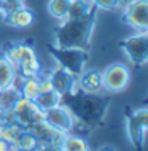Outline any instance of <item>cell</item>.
Masks as SVG:
<instances>
[{
  "label": "cell",
  "mask_w": 148,
  "mask_h": 151,
  "mask_svg": "<svg viewBox=\"0 0 148 151\" xmlns=\"http://www.w3.org/2000/svg\"><path fill=\"white\" fill-rule=\"evenodd\" d=\"M51 91H54V89H53V84H51V80L49 78H40V94L51 92Z\"/></svg>",
  "instance_id": "obj_25"
},
{
  "label": "cell",
  "mask_w": 148,
  "mask_h": 151,
  "mask_svg": "<svg viewBox=\"0 0 148 151\" xmlns=\"http://www.w3.org/2000/svg\"><path fill=\"white\" fill-rule=\"evenodd\" d=\"M99 151H116V150H115L113 146H110V145H105V146H102Z\"/></svg>",
  "instance_id": "obj_30"
},
{
  "label": "cell",
  "mask_w": 148,
  "mask_h": 151,
  "mask_svg": "<svg viewBox=\"0 0 148 151\" xmlns=\"http://www.w3.org/2000/svg\"><path fill=\"white\" fill-rule=\"evenodd\" d=\"M61 104L72 111L75 122L91 129L104 121L110 107V99L100 92H83L77 86L67 96L61 97Z\"/></svg>",
  "instance_id": "obj_1"
},
{
  "label": "cell",
  "mask_w": 148,
  "mask_h": 151,
  "mask_svg": "<svg viewBox=\"0 0 148 151\" xmlns=\"http://www.w3.org/2000/svg\"><path fill=\"white\" fill-rule=\"evenodd\" d=\"M147 129H148V110L147 108H139L127 116L126 132H127L131 143L137 150L143 148Z\"/></svg>",
  "instance_id": "obj_6"
},
{
  "label": "cell",
  "mask_w": 148,
  "mask_h": 151,
  "mask_svg": "<svg viewBox=\"0 0 148 151\" xmlns=\"http://www.w3.org/2000/svg\"><path fill=\"white\" fill-rule=\"evenodd\" d=\"M0 151H16L13 143H8L5 140H0Z\"/></svg>",
  "instance_id": "obj_27"
},
{
  "label": "cell",
  "mask_w": 148,
  "mask_h": 151,
  "mask_svg": "<svg viewBox=\"0 0 148 151\" xmlns=\"http://www.w3.org/2000/svg\"><path fill=\"white\" fill-rule=\"evenodd\" d=\"M61 148H62L64 151H88L89 143H88L86 138L69 132V134H65L62 143H61Z\"/></svg>",
  "instance_id": "obj_16"
},
{
  "label": "cell",
  "mask_w": 148,
  "mask_h": 151,
  "mask_svg": "<svg viewBox=\"0 0 148 151\" xmlns=\"http://www.w3.org/2000/svg\"><path fill=\"white\" fill-rule=\"evenodd\" d=\"M131 81V70L124 64H112L102 72V88L108 94L124 91Z\"/></svg>",
  "instance_id": "obj_4"
},
{
  "label": "cell",
  "mask_w": 148,
  "mask_h": 151,
  "mask_svg": "<svg viewBox=\"0 0 148 151\" xmlns=\"http://www.w3.org/2000/svg\"><path fill=\"white\" fill-rule=\"evenodd\" d=\"M49 80H51L54 92H57L61 97L67 96L69 92H72L73 89L77 88V76H73L72 73H69L67 70H64V68H61V67L51 70Z\"/></svg>",
  "instance_id": "obj_11"
},
{
  "label": "cell",
  "mask_w": 148,
  "mask_h": 151,
  "mask_svg": "<svg viewBox=\"0 0 148 151\" xmlns=\"http://www.w3.org/2000/svg\"><path fill=\"white\" fill-rule=\"evenodd\" d=\"M8 127L11 129V132H13L14 135H19V134H22V132H24V130H27L22 124H19L18 121H14V122H11V124H8Z\"/></svg>",
  "instance_id": "obj_26"
},
{
  "label": "cell",
  "mask_w": 148,
  "mask_h": 151,
  "mask_svg": "<svg viewBox=\"0 0 148 151\" xmlns=\"http://www.w3.org/2000/svg\"><path fill=\"white\" fill-rule=\"evenodd\" d=\"M27 130H30L32 135L37 138L38 146H51V148H61L65 134L61 130L54 129L51 124H48L46 121H38L35 124H32Z\"/></svg>",
  "instance_id": "obj_9"
},
{
  "label": "cell",
  "mask_w": 148,
  "mask_h": 151,
  "mask_svg": "<svg viewBox=\"0 0 148 151\" xmlns=\"http://www.w3.org/2000/svg\"><path fill=\"white\" fill-rule=\"evenodd\" d=\"M123 21L137 32L148 30V0H134L123 8Z\"/></svg>",
  "instance_id": "obj_7"
},
{
  "label": "cell",
  "mask_w": 148,
  "mask_h": 151,
  "mask_svg": "<svg viewBox=\"0 0 148 151\" xmlns=\"http://www.w3.org/2000/svg\"><path fill=\"white\" fill-rule=\"evenodd\" d=\"M77 86L83 92H102V72L96 68L83 70L77 76Z\"/></svg>",
  "instance_id": "obj_12"
},
{
  "label": "cell",
  "mask_w": 148,
  "mask_h": 151,
  "mask_svg": "<svg viewBox=\"0 0 148 151\" xmlns=\"http://www.w3.org/2000/svg\"><path fill=\"white\" fill-rule=\"evenodd\" d=\"M13 145H14V148L19 150V151H35L38 148V142H37V138L32 135L30 130H24L22 134L16 135Z\"/></svg>",
  "instance_id": "obj_17"
},
{
  "label": "cell",
  "mask_w": 148,
  "mask_h": 151,
  "mask_svg": "<svg viewBox=\"0 0 148 151\" xmlns=\"http://www.w3.org/2000/svg\"><path fill=\"white\" fill-rule=\"evenodd\" d=\"M92 3L89 0H70V6L67 11V18L77 19V18H83L92 10Z\"/></svg>",
  "instance_id": "obj_18"
},
{
  "label": "cell",
  "mask_w": 148,
  "mask_h": 151,
  "mask_svg": "<svg viewBox=\"0 0 148 151\" xmlns=\"http://www.w3.org/2000/svg\"><path fill=\"white\" fill-rule=\"evenodd\" d=\"M18 68L16 65L6 58L5 54H0V86L2 88H10L14 86V81L18 78Z\"/></svg>",
  "instance_id": "obj_14"
},
{
  "label": "cell",
  "mask_w": 148,
  "mask_h": 151,
  "mask_svg": "<svg viewBox=\"0 0 148 151\" xmlns=\"http://www.w3.org/2000/svg\"><path fill=\"white\" fill-rule=\"evenodd\" d=\"M5 21L13 27H18V29H27L34 24V11L29 10L26 6H18L14 10L8 11L5 16Z\"/></svg>",
  "instance_id": "obj_13"
},
{
  "label": "cell",
  "mask_w": 148,
  "mask_h": 151,
  "mask_svg": "<svg viewBox=\"0 0 148 151\" xmlns=\"http://www.w3.org/2000/svg\"><path fill=\"white\" fill-rule=\"evenodd\" d=\"M2 2H3V8H5L6 13H8V11L14 10V8L21 6L24 3V0H2Z\"/></svg>",
  "instance_id": "obj_24"
},
{
  "label": "cell",
  "mask_w": 148,
  "mask_h": 151,
  "mask_svg": "<svg viewBox=\"0 0 148 151\" xmlns=\"http://www.w3.org/2000/svg\"><path fill=\"white\" fill-rule=\"evenodd\" d=\"M11 111L14 113V118L19 124H22L26 129H29L32 124L38 121L45 119V111L40 110L35 105L34 100L24 99V97H19L18 100L14 102V105L11 107Z\"/></svg>",
  "instance_id": "obj_8"
},
{
  "label": "cell",
  "mask_w": 148,
  "mask_h": 151,
  "mask_svg": "<svg viewBox=\"0 0 148 151\" xmlns=\"http://www.w3.org/2000/svg\"><path fill=\"white\" fill-rule=\"evenodd\" d=\"M34 102L40 110L46 111V110H49V108H53V107H56V105L61 104V96L54 91L43 92V94H38V97H37Z\"/></svg>",
  "instance_id": "obj_19"
},
{
  "label": "cell",
  "mask_w": 148,
  "mask_h": 151,
  "mask_svg": "<svg viewBox=\"0 0 148 151\" xmlns=\"http://www.w3.org/2000/svg\"><path fill=\"white\" fill-rule=\"evenodd\" d=\"M16 151H19V150H16Z\"/></svg>",
  "instance_id": "obj_33"
},
{
  "label": "cell",
  "mask_w": 148,
  "mask_h": 151,
  "mask_svg": "<svg viewBox=\"0 0 148 151\" xmlns=\"http://www.w3.org/2000/svg\"><path fill=\"white\" fill-rule=\"evenodd\" d=\"M16 135L11 132V129L8 127V124H0V140H5L8 143H13Z\"/></svg>",
  "instance_id": "obj_23"
},
{
  "label": "cell",
  "mask_w": 148,
  "mask_h": 151,
  "mask_svg": "<svg viewBox=\"0 0 148 151\" xmlns=\"http://www.w3.org/2000/svg\"><path fill=\"white\" fill-rule=\"evenodd\" d=\"M5 111H6L5 108L0 107V124H3V119H5Z\"/></svg>",
  "instance_id": "obj_29"
},
{
  "label": "cell",
  "mask_w": 148,
  "mask_h": 151,
  "mask_svg": "<svg viewBox=\"0 0 148 151\" xmlns=\"http://www.w3.org/2000/svg\"><path fill=\"white\" fill-rule=\"evenodd\" d=\"M134 0H118V8H126L129 3H132Z\"/></svg>",
  "instance_id": "obj_28"
},
{
  "label": "cell",
  "mask_w": 148,
  "mask_h": 151,
  "mask_svg": "<svg viewBox=\"0 0 148 151\" xmlns=\"http://www.w3.org/2000/svg\"><path fill=\"white\" fill-rule=\"evenodd\" d=\"M69 6H70V0H49L48 2V11L51 13L53 18L59 19V21L67 18Z\"/></svg>",
  "instance_id": "obj_20"
},
{
  "label": "cell",
  "mask_w": 148,
  "mask_h": 151,
  "mask_svg": "<svg viewBox=\"0 0 148 151\" xmlns=\"http://www.w3.org/2000/svg\"><path fill=\"white\" fill-rule=\"evenodd\" d=\"M92 6L100 8V10H115L118 8V0H89Z\"/></svg>",
  "instance_id": "obj_22"
},
{
  "label": "cell",
  "mask_w": 148,
  "mask_h": 151,
  "mask_svg": "<svg viewBox=\"0 0 148 151\" xmlns=\"http://www.w3.org/2000/svg\"><path fill=\"white\" fill-rule=\"evenodd\" d=\"M0 19H2V16H0Z\"/></svg>",
  "instance_id": "obj_32"
},
{
  "label": "cell",
  "mask_w": 148,
  "mask_h": 151,
  "mask_svg": "<svg viewBox=\"0 0 148 151\" xmlns=\"http://www.w3.org/2000/svg\"><path fill=\"white\" fill-rule=\"evenodd\" d=\"M19 94L24 99L35 100L40 94V78L38 76H21V86H19Z\"/></svg>",
  "instance_id": "obj_15"
},
{
  "label": "cell",
  "mask_w": 148,
  "mask_h": 151,
  "mask_svg": "<svg viewBox=\"0 0 148 151\" xmlns=\"http://www.w3.org/2000/svg\"><path fill=\"white\" fill-rule=\"evenodd\" d=\"M120 48L126 52L127 59L132 64L143 67L148 60V35L147 32H137L132 37H127L120 43Z\"/></svg>",
  "instance_id": "obj_5"
},
{
  "label": "cell",
  "mask_w": 148,
  "mask_h": 151,
  "mask_svg": "<svg viewBox=\"0 0 148 151\" xmlns=\"http://www.w3.org/2000/svg\"><path fill=\"white\" fill-rule=\"evenodd\" d=\"M53 59L56 60L57 67L67 70L73 76H78L84 70L88 62V51L84 48H67V46H49Z\"/></svg>",
  "instance_id": "obj_3"
},
{
  "label": "cell",
  "mask_w": 148,
  "mask_h": 151,
  "mask_svg": "<svg viewBox=\"0 0 148 151\" xmlns=\"http://www.w3.org/2000/svg\"><path fill=\"white\" fill-rule=\"evenodd\" d=\"M57 151H64V150H62V148H59V150H57Z\"/></svg>",
  "instance_id": "obj_31"
},
{
  "label": "cell",
  "mask_w": 148,
  "mask_h": 151,
  "mask_svg": "<svg viewBox=\"0 0 148 151\" xmlns=\"http://www.w3.org/2000/svg\"><path fill=\"white\" fill-rule=\"evenodd\" d=\"M45 121L64 134L72 132V129L75 127V118L64 104H59L56 107L46 110L45 111Z\"/></svg>",
  "instance_id": "obj_10"
},
{
  "label": "cell",
  "mask_w": 148,
  "mask_h": 151,
  "mask_svg": "<svg viewBox=\"0 0 148 151\" xmlns=\"http://www.w3.org/2000/svg\"><path fill=\"white\" fill-rule=\"evenodd\" d=\"M88 151H91V150H88Z\"/></svg>",
  "instance_id": "obj_34"
},
{
  "label": "cell",
  "mask_w": 148,
  "mask_h": 151,
  "mask_svg": "<svg viewBox=\"0 0 148 151\" xmlns=\"http://www.w3.org/2000/svg\"><path fill=\"white\" fill-rule=\"evenodd\" d=\"M21 97L19 94V89H16L14 86L10 88H3L2 92H0V107H3L5 110L11 108L14 105V102Z\"/></svg>",
  "instance_id": "obj_21"
},
{
  "label": "cell",
  "mask_w": 148,
  "mask_h": 151,
  "mask_svg": "<svg viewBox=\"0 0 148 151\" xmlns=\"http://www.w3.org/2000/svg\"><path fill=\"white\" fill-rule=\"evenodd\" d=\"M94 24H96V8H92L83 18L62 19L54 30L56 46L84 48L86 50L94 30Z\"/></svg>",
  "instance_id": "obj_2"
}]
</instances>
